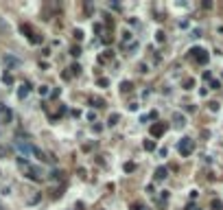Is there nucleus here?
Listing matches in <instances>:
<instances>
[{"label": "nucleus", "mask_w": 223, "mask_h": 210, "mask_svg": "<svg viewBox=\"0 0 223 210\" xmlns=\"http://www.w3.org/2000/svg\"><path fill=\"white\" fill-rule=\"evenodd\" d=\"M18 167L22 169V171H24V175H26V177H29V180H35V182H42L44 177H46V173H44V171L40 169V167H33V164L29 162V160H26V158H18Z\"/></svg>", "instance_id": "f257e3e1"}, {"label": "nucleus", "mask_w": 223, "mask_h": 210, "mask_svg": "<svg viewBox=\"0 0 223 210\" xmlns=\"http://www.w3.org/2000/svg\"><path fill=\"white\" fill-rule=\"evenodd\" d=\"M188 55H190V57H193L197 64H201V66H203V64H208V57H210L208 51H203V48H199V46L190 48V51H188Z\"/></svg>", "instance_id": "f03ea898"}, {"label": "nucleus", "mask_w": 223, "mask_h": 210, "mask_svg": "<svg viewBox=\"0 0 223 210\" xmlns=\"http://www.w3.org/2000/svg\"><path fill=\"white\" fill-rule=\"evenodd\" d=\"M177 151H180L182 156H190V153L195 151V142L190 140V138H182V140L177 142Z\"/></svg>", "instance_id": "7ed1b4c3"}, {"label": "nucleus", "mask_w": 223, "mask_h": 210, "mask_svg": "<svg viewBox=\"0 0 223 210\" xmlns=\"http://www.w3.org/2000/svg\"><path fill=\"white\" fill-rule=\"evenodd\" d=\"M151 136L153 138H160V136H164V131H166V125L164 123H155V125H151Z\"/></svg>", "instance_id": "20e7f679"}, {"label": "nucleus", "mask_w": 223, "mask_h": 210, "mask_svg": "<svg viewBox=\"0 0 223 210\" xmlns=\"http://www.w3.org/2000/svg\"><path fill=\"white\" fill-rule=\"evenodd\" d=\"M166 175H169V169H166V167H158L155 173H153V177H155V182H164Z\"/></svg>", "instance_id": "39448f33"}, {"label": "nucleus", "mask_w": 223, "mask_h": 210, "mask_svg": "<svg viewBox=\"0 0 223 210\" xmlns=\"http://www.w3.org/2000/svg\"><path fill=\"white\" fill-rule=\"evenodd\" d=\"M90 105H92L94 109H101V107H105V101H103L101 96H90Z\"/></svg>", "instance_id": "423d86ee"}, {"label": "nucleus", "mask_w": 223, "mask_h": 210, "mask_svg": "<svg viewBox=\"0 0 223 210\" xmlns=\"http://www.w3.org/2000/svg\"><path fill=\"white\" fill-rule=\"evenodd\" d=\"M29 92H31V85H29V83H22L20 90H18V96H20V98H26V96H29Z\"/></svg>", "instance_id": "0eeeda50"}, {"label": "nucleus", "mask_w": 223, "mask_h": 210, "mask_svg": "<svg viewBox=\"0 0 223 210\" xmlns=\"http://www.w3.org/2000/svg\"><path fill=\"white\" fill-rule=\"evenodd\" d=\"M131 90H133V83H131V81H122V83H120V92H122V94H129Z\"/></svg>", "instance_id": "6e6552de"}, {"label": "nucleus", "mask_w": 223, "mask_h": 210, "mask_svg": "<svg viewBox=\"0 0 223 210\" xmlns=\"http://www.w3.org/2000/svg\"><path fill=\"white\" fill-rule=\"evenodd\" d=\"M173 120H175L177 127H184V125H186V123H184V116H182L180 112H173Z\"/></svg>", "instance_id": "1a4fd4ad"}, {"label": "nucleus", "mask_w": 223, "mask_h": 210, "mask_svg": "<svg viewBox=\"0 0 223 210\" xmlns=\"http://www.w3.org/2000/svg\"><path fill=\"white\" fill-rule=\"evenodd\" d=\"M20 31H22V33H24V35H26V37H29V40H31V37H33V35H35V33H33V29H31V26H29V24H22V26H20Z\"/></svg>", "instance_id": "9d476101"}, {"label": "nucleus", "mask_w": 223, "mask_h": 210, "mask_svg": "<svg viewBox=\"0 0 223 210\" xmlns=\"http://www.w3.org/2000/svg\"><path fill=\"white\" fill-rule=\"evenodd\" d=\"M112 57H114V53H112V51H105L103 55H98V62H101V64H103V62H109Z\"/></svg>", "instance_id": "9b49d317"}, {"label": "nucleus", "mask_w": 223, "mask_h": 210, "mask_svg": "<svg viewBox=\"0 0 223 210\" xmlns=\"http://www.w3.org/2000/svg\"><path fill=\"white\" fill-rule=\"evenodd\" d=\"M182 85H184V90H193V88H195V79H193V77H190V79H184Z\"/></svg>", "instance_id": "f8f14e48"}, {"label": "nucleus", "mask_w": 223, "mask_h": 210, "mask_svg": "<svg viewBox=\"0 0 223 210\" xmlns=\"http://www.w3.org/2000/svg\"><path fill=\"white\" fill-rule=\"evenodd\" d=\"M118 120H120V116H118V114H112L109 118H107V125H109V127H114V125H118Z\"/></svg>", "instance_id": "ddd939ff"}, {"label": "nucleus", "mask_w": 223, "mask_h": 210, "mask_svg": "<svg viewBox=\"0 0 223 210\" xmlns=\"http://www.w3.org/2000/svg\"><path fill=\"white\" fill-rule=\"evenodd\" d=\"M142 147H144V151H155V142L153 140H144Z\"/></svg>", "instance_id": "4468645a"}, {"label": "nucleus", "mask_w": 223, "mask_h": 210, "mask_svg": "<svg viewBox=\"0 0 223 210\" xmlns=\"http://www.w3.org/2000/svg\"><path fill=\"white\" fill-rule=\"evenodd\" d=\"M70 75H81V66L79 64H72L70 66Z\"/></svg>", "instance_id": "2eb2a0df"}, {"label": "nucleus", "mask_w": 223, "mask_h": 210, "mask_svg": "<svg viewBox=\"0 0 223 210\" xmlns=\"http://www.w3.org/2000/svg\"><path fill=\"white\" fill-rule=\"evenodd\" d=\"M122 169H125L127 173H133V171H136V164H133V162H125V167H122Z\"/></svg>", "instance_id": "dca6fc26"}, {"label": "nucleus", "mask_w": 223, "mask_h": 210, "mask_svg": "<svg viewBox=\"0 0 223 210\" xmlns=\"http://www.w3.org/2000/svg\"><path fill=\"white\" fill-rule=\"evenodd\" d=\"M29 42H31V44H42V42H44V37H42V35H37V33H35V35H33Z\"/></svg>", "instance_id": "f3484780"}, {"label": "nucleus", "mask_w": 223, "mask_h": 210, "mask_svg": "<svg viewBox=\"0 0 223 210\" xmlns=\"http://www.w3.org/2000/svg\"><path fill=\"white\" fill-rule=\"evenodd\" d=\"M120 35H122V37H120V40H122V42H131V37H133V35H131V33H129V31H122V33H120Z\"/></svg>", "instance_id": "a211bd4d"}, {"label": "nucleus", "mask_w": 223, "mask_h": 210, "mask_svg": "<svg viewBox=\"0 0 223 210\" xmlns=\"http://www.w3.org/2000/svg\"><path fill=\"white\" fill-rule=\"evenodd\" d=\"M70 55H72V57H79V55H81V48H79V46L75 44V46L70 48Z\"/></svg>", "instance_id": "6ab92c4d"}, {"label": "nucleus", "mask_w": 223, "mask_h": 210, "mask_svg": "<svg viewBox=\"0 0 223 210\" xmlns=\"http://www.w3.org/2000/svg\"><path fill=\"white\" fill-rule=\"evenodd\" d=\"M37 92H40V96H48V92H51V90H48V85H40V90H37Z\"/></svg>", "instance_id": "aec40b11"}, {"label": "nucleus", "mask_w": 223, "mask_h": 210, "mask_svg": "<svg viewBox=\"0 0 223 210\" xmlns=\"http://www.w3.org/2000/svg\"><path fill=\"white\" fill-rule=\"evenodd\" d=\"M212 208H214V210H223V201L214 199V201H212Z\"/></svg>", "instance_id": "412c9836"}, {"label": "nucleus", "mask_w": 223, "mask_h": 210, "mask_svg": "<svg viewBox=\"0 0 223 210\" xmlns=\"http://www.w3.org/2000/svg\"><path fill=\"white\" fill-rule=\"evenodd\" d=\"M103 42H105V44H107V46H109V44L114 42V37H112L109 33H105V35H103Z\"/></svg>", "instance_id": "4be33fe9"}, {"label": "nucleus", "mask_w": 223, "mask_h": 210, "mask_svg": "<svg viewBox=\"0 0 223 210\" xmlns=\"http://www.w3.org/2000/svg\"><path fill=\"white\" fill-rule=\"evenodd\" d=\"M98 85H101V88H107V85H109V79H105V77H101V79H98Z\"/></svg>", "instance_id": "5701e85b"}, {"label": "nucleus", "mask_w": 223, "mask_h": 210, "mask_svg": "<svg viewBox=\"0 0 223 210\" xmlns=\"http://www.w3.org/2000/svg\"><path fill=\"white\" fill-rule=\"evenodd\" d=\"M131 208H133V210H149L144 203H131Z\"/></svg>", "instance_id": "b1692460"}, {"label": "nucleus", "mask_w": 223, "mask_h": 210, "mask_svg": "<svg viewBox=\"0 0 223 210\" xmlns=\"http://www.w3.org/2000/svg\"><path fill=\"white\" fill-rule=\"evenodd\" d=\"M155 40H158L160 44H162V42L166 40V37H164V33H162V31H158V33H155Z\"/></svg>", "instance_id": "393cba45"}, {"label": "nucleus", "mask_w": 223, "mask_h": 210, "mask_svg": "<svg viewBox=\"0 0 223 210\" xmlns=\"http://www.w3.org/2000/svg\"><path fill=\"white\" fill-rule=\"evenodd\" d=\"M2 81H4V83H9V85H11V83H13V77H11V75H4V77H2Z\"/></svg>", "instance_id": "a878e982"}, {"label": "nucleus", "mask_w": 223, "mask_h": 210, "mask_svg": "<svg viewBox=\"0 0 223 210\" xmlns=\"http://www.w3.org/2000/svg\"><path fill=\"white\" fill-rule=\"evenodd\" d=\"M138 70H140V72H142V75H147V72H149V68H147V64H140V66H138Z\"/></svg>", "instance_id": "bb28decb"}, {"label": "nucleus", "mask_w": 223, "mask_h": 210, "mask_svg": "<svg viewBox=\"0 0 223 210\" xmlns=\"http://www.w3.org/2000/svg\"><path fill=\"white\" fill-rule=\"evenodd\" d=\"M208 105H210V109H212V112H216V109H219V103H216V101H210Z\"/></svg>", "instance_id": "cd10ccee"}, {"label": "nucleus", "mask_w": 223, "mask_h": 210, "mask_svg": "<svg viewBox=\"0 0 223 210\" xmlns=\"http://www.w3.org/2000/svg\"><path fill=\"white\" fill-rule=\"evenodd\" d=\"M7 64H9V66H18L20 62H18V59H13V57H7Z\"/></svg>", "instance_id": "c85d7f7f"}, {"label": "nucleus", "mask_w": 223, "mask_h": 210, "mask_svg": "<svg viewBox=\"0 0 223 210\" xmlns=\"http://www.w3.org/2000/svg\"><path fill=\"white\" fill-rule=\"evenodd\" d=\"M7 153H9L7 147H0V158H7Z\"/></svg>", "instance_id": "c756f323"}, {"label": "nucleus", "mask_w": 223, "mask_h": 210, "mask_svg": "<svg viewBox=\"0 0 223 210\" xmlns=\"http://www.w3.org/2000/svg\"><path fill=\"white\" fill-rule=\"evenodd\" d=\"M219 88H221L219 81H212V83H210V90H219Z\"/></svg>", "instance_id": "7c9ffc66"}, {"label": "nucleus", "mask_w": 223, "mask_h": 210, "mask_svg": "<svg viewBox=\"0 0 223 210\" xmlns=\"http://www.w3.org/2000/svg\"><path fill=\"white\" fill-rule=\"evenodd\" d=\"M0 31H9V24H7V22H2V20H0Z\"/></svg>", "instance_id": "2f4dec72"}, {"label": "nucleus", "mask_w": 223, "mask_h": 210, "mask_svg": "<svg viewBox=\"0 0 223 210\" xmlns=\"http://www.w3.org/2000/svg\"><path fill=\"white\" fill-rule=\"evenodd\" d=\"M203 79H206V81L212 79V72H210V70H206V72H203Z\"/></svg>", "instance_id": "473e14b6"}, {"label": "nucleus", "mask_w": 223, "mask_h": 210, "mask_svg": "<svg viewBox=\"0 0 223 210\" xmlns=\"http://www.w3.org/2000/svg\"><path fill=\"white\" fill-rule=\"evenodd\" d=\"M184 109H186V112H195V105H188L186 103V105H184Z\"/></svg>", "instance_id": "72a5a7b5"}, {"label": "nucleus", "mask_w": 223, "mask_h": 210, "mask_svg": "<svg viewBox=\"0 0 223 210\" xmlns=\"http://www.w3.org/2000/svg\"><path fill=\"white\" fill-rule=\"evenodd\" d=\"M138 107H140V105H138V103H129V109H131V112H136Z\"/></svg>", "instance_id": "f704fd0d"}, {"label": "nucleus", "mask_w": 223, "mask_h": 210, "mask_svg": "<svg viewBox=\"0 0 223 210\" xmlns=\"http://www.w3.org/2000/svg\"><path fill=\"white\" fill-rule=\"evenodd\" d=\"M75 40H83V33L81 31H75Z\"/></svg>", "instance_id": "c9c22d12"}, {"label": "nucleus", "mask_w": 223, "mask_h": 210, "mask_svg": "<svg viewBox=\"0 0 223 210\" xmlns=\"http://www.w3.org/2000/svg\"><path fill=\"white\" fill-rule=\"evenodd\" d=\"M195 210H199V208H195Z\"/></svg>", "instance_id": "e433bc0d"}]
</instances>
